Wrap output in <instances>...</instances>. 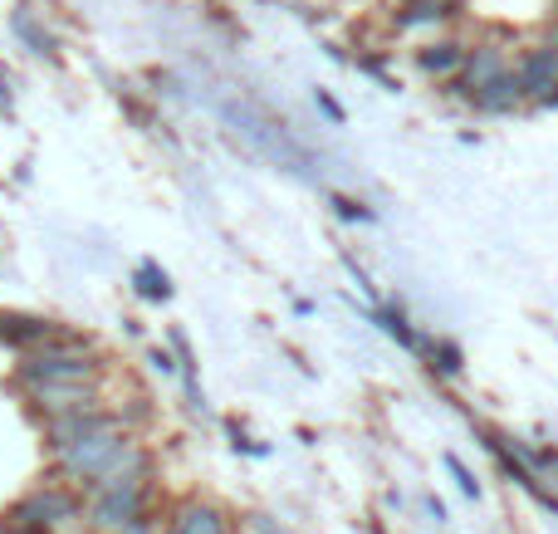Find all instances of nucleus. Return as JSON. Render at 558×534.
<instances>
[{"label":"nucleus","instance_id":"9","mask_svg":"<svg viewBox=\"0 0 558 534\" xmlns=\"http://www.w3.org/2000/svg\"><path fill=\"white\" fill-rule=\"evenodd\" d=\"M465 59H471V49L456 45V39H441V45H426L416 64L436 78H456V74H465Z\"/></svg>","mask_w":558,"mask_h":534},{"label":"nucleus","instance_id":"12","mask_svg":"<svg viewBox=\"0 0 558 534\" xmlns=\"http://www.w3.org/2000/svg\"><path fill=\"white\" fill-rule=\"evenodd\" d=\"M10 25H15V35L25 39V45L35 49V54H59L54 35H49V29H39L35 20H29V10H15V15H10Z\"/></svg>","mask_w":558,"mask_h":534},{"label":"nucleus","instance_id":"4","mask_svg":"<svg viewBox=\"0 0 558 534\" xmlns=\"http://www.w3.org/2000/svg\"><path fill=\"white\" fill-rule=\"evenodd\" d=\"M78 520V496L74 486H39L29 496H20L15 506L5 510V525H25V530H49L54 534L59 525Z\"/></svg>","mask_w":558,"mask_h":534},{"label":"nucleus","instance_id":"1","mask_svg":"<svg viewBox=\"0 0 558 534\" xmlns=\"http://www.w3.org/2000/svg\"><path fill=\"white\" fill-rule=\"evenodd\" d=\"M137 441L128 437V427L113 417V412H88V422L74 432V437L64 441V447L54 451V466H59V476L69 481V486H78V490H94L98 481L108 476V471L118 466V461L133 451Z\"/></svg>","mask_w":558,"mask_h":534},{"label":"nucleus","instance_id":"20","mask_svg":"<svg viewBox=\"0 0 558 534\" xmlns=\"http://www.w3.org/2000/svg\"><path fill=\"white\" fill-rule=\"evenodd\" d=\"M118 534H157L153 520H137V525H128V530H118Z\"/></svg>","mask_w":558,"mask_h":534},{"label":"nucleus","instance_id":"19","mask_svg":"<svg viewBox=\"0 0 558 534\" xmlns=\"http://www.w3.org/2000/svg\"><path fill=\"white\" fill-rule=\"evenodd\" d=\"M153 368H157V373H177V363H172V359H167V353H162V349H153Z\"/></svg>","mask_w":558,"mask_h":534},{"label":"nucleus","instance_id":"22","mask_svg":"<svg viewBox=\"0 0 558 534\" xmlns=\"http://www.w3.org/2000/svg\"><path fill=\"white\" fill-rule=\"evenodd\" d=\"M255 530H260V534H275V525H270L265 515H255Z\"/></svg>","mask_w":558,"mask_h":534},{"label":"nucleus","instance_id":"14","mask_svg":"<svg viewBox=\"0 0 558 534\" xmlns=\"http://www.w3.org/2000/svg\"><path fill=\"white\" fill-rule=\"evenodd\" d=\"M373 319H377V324H383V329H387V333H392V339H397V343H407V349H416V333H412V324H407V319H402V314H397V310H377V314H373Z\"/></svg>","mask_w":558,"mask_h":534},{"label":"nucleus","instance_id":"3","mask_svg":"<svg viewBox=\"0 0 558 534\" xmlns=\"http://www.w3.org/2000/svg\"><path fill=\"white\" fill-rule=\"evenodd\" d=\"M147 520V481H108L88 490V525L118 534L128 525Z\"/></svg>","mask_w":558,"mask_h":534},{"label":"nucleus","instance_id":"11","mask_svg":"<svg viewBox=\"0 0 558 534\" xmlns=\"http://www.w3.org/2000/svg\"><path fill=\"white\" fill-rule=\"evenodd\" d=\"M524 98V88H520V78L514 74H505V78H495L490 88H481V94H475V104L485 108V113H505V108H514Z\"/></svg>","mask_w":558,"mask_h":534},{"label":"nucleus","instance_id":"2","mask_svg":"<svg viewBox=\"0 0 558 534\" xmlns=\"http://www.w3.org/2000/svg\"><path fill=\"white\" fill-rule=\"evenodd\" d=\"M20 388H49V383H94L98 378V363L88 349H74L69 339L45 343V349L25 353V363L15 368Z\"/></svg>","mask_w":558,"mask_h":534},{"label":"nucleus","instance_id":"13","mask_svg":"<svg viewBox=\"0 0 558 534\" xmlns=\"http://www.w3.org/2000/svg\"><path fill=\"white\" fill-rule=\"evenodd\" d=\"M137 294H143V300H167L172 284H167V275L157 270V265H143V270H137Z\"/></svg>","mask_w":558,"mask_h":534},{"label":"nucleus","instance_id":"16","mask_svg":"<svg viewBox=\"0 0 558 534\" xmlns=\"http://www.w3.org/2000/svg\"><path fill=\"white\" fill-rule=\"evenodd\" d=\"M446 471H451V476L461 481V490H465V496H481V481H475L471 471H465V466H461V461H456V457H446Z\"/></svg>","mask_w":558,"mask_h":534},{"label":"nucleus","instance_id":"15","mask_svg":"<svg viewBox=\"0 0 558 534\" xmlns=\"http://www.w3.org/2000/svg\"><path fill=\"white\" fill-rule=\"evenodd\" d=\"M432 363H436V368H441L446 373V378H456V373H461L465 368V363H461V349H456V343H436V349H432Z\"/></svg>","mask_w":558,"mask_h":534},{"label":"nucleus","instance_id":"5","mask_svg":"<svg viewBox=\"0 0 558 534\" xmlns=\"http://www.w3.org/2000/svg\"><path fill=\"white\" fill-rule=\"evenodd\" d=\"M25 398L35 402L49 422L69 417V412H94L98 408L94 383H49V388H25Z\"/></svg>","mask_w":558,"mask_h":534},{"label":"nucleus","instance_id":"21","mask_svg":"<svg viewBox=\"0 0 558 534\" xmlns=\"http://www.w3.org/2000/svg\"><path fill=\"white\" fill-rule=\"evenodd\" d=\"M0 534H49V530H25V525H0Z\"/></svg>","mask_w":558,"mask_h":534},{"label":"nucleus","instance_id":"17","mask_svg":"<svg viewBox=\"0 0 558 534\" xmlns=\"http://www.w3.org/2000/svg\"><path fill=\"white\" fill-rule=\"evenodd\" d=\"M333 206H338V216H343V221H367V211H363V206H353L348 196H333Z\"/></svg>","mask_w":558,"mask_h":534},{"label":"nucleus","instance_id":"8","mask_svg":"<svg viewBox=\"0 0 558 534\" xmlns=\"http://www.w3.org/2000/svg\"><path fill=\"white\" fill-rule=\"evenodd\" d=\"M167 534H231V520H226V510L206 506V500H186V506H177Z\"/></svg>","mask_w":558,"mask_h":534},{"label":"nucleus","instance_id":"23","mask_svg":"<svg viewBox=\"0 0 558 534\" xmlns=\"http://www.w3.org/2000/svg\"><path fill=\"white\" fill-rule=\"evenodd\" d=\"M0 98H10V74L0 69Z\"/></svg>","mask_w":558,"mask_h":534},{"label":"nucleus","instance_id":"6","mask_svg":"<svg viewBox=\"0 0 558 534\" xmlns=\"http://www.w3.org/2000/svg\"><path fill=\"white\" fill-rule=\"evenodd\" d=\"M514 78H520L524 98H549L558 88V45H544V49H530V54L520 59V69H514Z\"/></svg>","mask_w":558,"mask_h":534},{"label":"nucleus","instance_id":"10","mask_svg":"<svg viewBox=\"0 0 558 534\" xmlns=\"http://www.w3.org/2000/svg\"><path fill=\"white\" fill-rule=\"evenodd\" d=\"M505 74H510V69H505L500 49H481V54L465 59V88H471V98L481 94V88H490L495 78H505Z\"/></svg>","mask_w":558,"mask_h":534},{"label":"nucleus","instance_id":"7","mask_svg":"<svg viewBox=\"0 0 558 534\" xmlns=\"http://www.w3.org/2000/svg\"><path fill=\"white\" fill-rule=\"evenodd\" d=\"M0 343L20 353H35L45 343H59V329L49 319H35V314H0Z\"/></svg>","mask_w":558,"mask_h":534},{"label":"nucleus","instance_id":"18","mask_svg":"<svg viewBox=\"0 0 558 534\" xmlns=\"http://www.w3.org/2000/svg\"><path fill=\"white\" fill-rule=\"evenodd\" d=\"M314 98H318V108H324V113H328V118H333V123H343V108H338V104H333V98H328V94H324V88H318V94H314Z\"/></svg>","mask_w":558,"mask_h":534}]
</instances>
